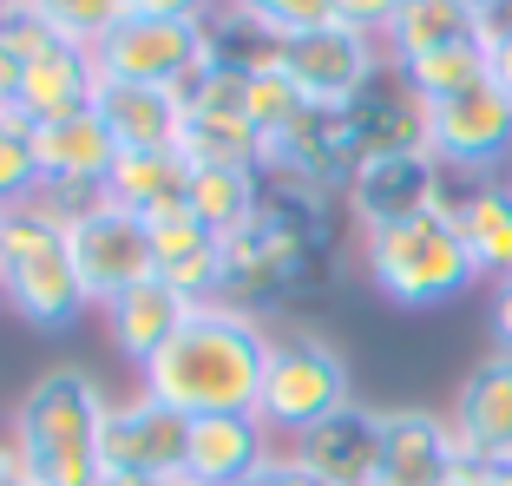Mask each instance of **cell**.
Masks as SVG:
<instances>
[{
	"label": "cell",
	"mask_w": 512,
	"mask_h": 486,
	"mask_svg": "<svg viewBox=\"0 0 512 486\" xmlns=\"http://www.w3.org/2000/svg\"><path fill=\"white\" fill-rule=\"evenodd\" d=\"M14 92H20V60L7 53V40H0V119L14 112Z\"/></svg>",
	"instance_id": "obj_35"
},
{
	"label": "cell",
	"mask_w": 512,
	"mask_h": 486,
	"mask_svg": "<svg viewBox=\"0 0 512 486\" xmlns=\"http://www.w3.org/2000/svg\"><path fill=\"white\" fill-rule=\"evenodd\" d=\"M0 276H7V243H0Z\"/></svg>",
	"instance_id": "obj_42"
},
{
	"label": "cell",
	"mask_w": 512,
	"mask_h": 486,
	"mask_svg": "<svg viewBox=\"0 0 512 486\" xmlns=\"http://www.w3.org/2000/svg\"><path fill=\"white\" fill-rule=\"evenodd\" d=\"M453 441L467 460H486V467H506L512 460V355L493 349L460 375L453 388Z\"/></svg>",
	"instance_id": "obj_12"
},
{
	"label": "cell",
	"mask_w": 512,
	"mask_h": 486,
	"mask_svg": "<svg viewBox=\"0 0 512 486\" xmlns=\"http://www.w3.org/2000/svg\"><path fill=\"white\" fill-rule=\"evenodd\" d=\"M263 204H270V184H263L256 165H191L184 211L211 230V237L230 243L237 230H250L256 217H263Z\"/></svg>",
	"instance_id": "obj_22"
},
{
	"label": "cell",
	"mask_w": 512,
	"mask_h": 486,
	"mask_svg": "<svg viewBox=\"0 0 512 486\" xmlns=\"http://www.w3.org/2000/svg\"><path fill=\"white\" fill-rule=\"evenodd\" d=\"M33 152H40V184L60 198V191H73L79 204L99 198L112 178V165H119V145H112L106 119H99V106L73 112V119H53V125H33Z\"/></svg>",
	"instance_id": "obj_13"
},
{
	"label": "cell",
	"mask_w": 512,
	"mask_h": 486,
	"mask_svg": "<svg viewBox=\"0 0 512 486\" xmlns=\"http://www.w3.org/2000/svg\"><path fill=\"white\" fill-rule=\"evenodd\" d=\"M506 14H480L473 0H401V14L388 27V66L401 60H421V53H440V46H460V40H493Z\"/></svg>",
	"instance_id": "obj_21"
},
{
	"label": "cell",
	"mask_w": 512,
	"mask_h": 486,
	"mask_svg": "<svg viewBox=\"0 0 512 486\" xmlns=\"http://www.w3.org/2000/svg\"><path fill=\"white\" fill-rule=\"evenodd\" d=\"M460 217V237H467V257L480 270V283H512V184L506 178H480L473 191H460L453 204Z\"/></svg>",
	"instance_id": "obj_23"
},
{
	"label": "cell",
	"mask_w": 512,
	"mask_h": 486,
	"mask_svg": "<svg viewBox=\"0 0 512 486\" xmlns=\"http://www.w3.org/2000/svg\"><path fill=\"white\" fill-rule=\"evenodd\" d=\"M184 184H191V158L184 152H119V165H112L99 198L125 204L138 217H158L171 204H184Z\"/></svg>",
	"instance_id": "obj_24"
},
{
	"label": "cell",
	"mask_w": 512,
	"mask_h": 486,
	"mask_svg": "<svg viewBox=\"0 0 512 486\" xmlns=\"http://www.w3.org/2000/svg\"><path fill=\"white\" fill-rule=\"evenodd\" d=\"M342 198H348L355 230H381V224H407V217L447 211L460 191H447V171L434 165L427 145H407V152H368L362 165L348 171Z\"/></svg>",
	"instance_id": "obj_9"
},
{
	"label": "cell",
	"mask_w": 512,
	"mask_h": 486,
	"mask_svg": "<svg viewBox=\"0 0 512 486\" xmlns=\"http://www.w3.org/2000/svg\"><path fill=\"white\" fill-rule=\"evenodd\" d=\"M243 112H250L256 138L270 145V138H283V132H289V125H302L316 106L302 99L296 79H289L283 66H276V53L263 46V53H250V60H243Z\"/></svg>",
	"instance_id": "obj_26"
},
{
	"label": "cell",
	"mask_w": 512,
	"mask_h": 486,
	"mask_svg": "<svg viewBox=\"0 0 512 486\" xmlns=\"http://www.w3.org/2000/svg\"><path fill=\"white\" fill-rule=\"evenodd\" d=\"M0 486H33V480H27V473H20V467H14V447H0Z\"/></svg>",
	"instance_id": "obj_36"
},
{
	"label": "cell",
	"mask_w": 512,
	"mask_h": 486,
	"mask_svg": "<svg viewBox=\"0 0 512 486\" xmlns=\"http://www.w3.org/2000/svg\"><path fill=\"white\" fill-rule=\"evenodd\" d=\"M27 14L40 20L46 33H53V40H66V46H99L106 40L112 27H119L125 14H132V7H125V0H27Z\"/></svg>",
	"instance_id": "obj_28"
},
{
	"label": "cell",
	"mask_w": 512,
	"mask_h": 486,
	"mask_svg": "<svg viewBox=\"0 0 512 486\" xmlns=\"http://www.w3.org/2000/svg\"><path fill=\"white\" fill-rule=\"evenodd\" d=\"M394 14H401V0H335V20L355 33H368V40H388Z\"/></svg>",
	"instance_id": "obj_30"
},
{
	"label": "cell",
	"mask_w": 512,
	"mask_h": 486,
	"mask_svg": "<svg viewBox=\"0 0 512 486\" xmlns=\"http://www.w3.org/2000/svg\"><path fill=\"white\" fill-rule=\"evenodd\" d=\"M480 14H512V0H473Z\"/></svg>",
	"instance_id": "obj_38"
},
{
	"label": "cell",
	"mask_w": 512,
	"mask_h": 486,
	"mask_svg": "<svg viewBox=\"0 0 512 486\" xmlns=\"http://www.w3.org/2000/svg\"><path fill=\"white\" fill-rule=\"evenodd\" d=\"M211 20H151V14H125L106 40L92 46L99 79H125V86H184L197 66L217 53Z\"/></svg>",
	"instance_id": "obj_7"
},
{
	"label": "cell",
	"mask_w": 512,
	"mask_h": 486,
	"mask_svg": "<svg viewBox=\"0 0 512 486\" xmlns=\"http://www.w3.org/2000/svg\"><path fill=\"white\" fill-rule=\"evenodd\" d=\"M263 486H322L316 473L302 467V460H289V454H276L270 467H263Z\"/></svg>",
	"instance_id": "obj_33"
},
{
	"label": "cell",
	"mask_w": 512,
	"mask_h": 486,
	"mask_svg": "<svg viewBox=\"0 0 512 486\" xmlns=\"http://www.w3.org/2000/svg\"><path fill=\"white\" fill-rule=\"evenodd\" d=\"M66 250H73V270L86 283V303L106 309L112 296H125L132 283H151L158 263H151V230L138 211L112 198H86L66 211Z\"/></svg>",
	"instance_id": "obj_6"
},
{
	"label": "cell",
	"mask_w": 512,
	"mask_h": 486,
	"mask_svg": "<svg viewBox=\"0 0 512 486\" xmlns=\"http://www.w3.org/2000/svg\"><path fill=\"white\" fill-rule=\"evenodd\" d=\"M460 441L453 421L434 408H381V460L375 486H447Z\"/></svg>",
	"instance_id": "obj_14"
},
{
	"label": "cell",
	"mask_w": 512,
	"mask_h": 486,
	"mask_svg": "<svg viewBox=\"0 0 512 486\" xmlns=\"http://www.w3.org/2000/svg\"><path fill=\"white\" fill-rule=\"evenodd\" d=\"M237 486H263V473H250V480H237Z\"/></svg>",
	"instance_id": "obj_41"
},
{
	"label": "cell",
	"mask_w": 512,
	"mask_h": 486,
	"mask_svg": "<svg viewBox=\"0 0 512 486\" xmlns=\"http://www.w3.org/2000/svg\"><path fill=\"white\" fill-rule=\"evenodd\" d=\"M394 73H401V86L414 92L421 106H440V99H460V92L493 79V40L440 46V53H421V60H401Z\"/></svg>",
	"instance_id": "obj_25"
},
{
	"label": "cell",
	"mask_w": 512,
	"mask_h": 486,
	"mask_svg": "<svg viewBox=\"0 0 512 486\" xmlns=\"http://www.w3.org/2000/svg\"><path fill=\"white\" fill-rule=\"evenodd\" d=\"M171 486H197V480H171Z\"/></svg>",
	"instance_id": "obj_43"
},
{
	"label": "cell",
	"mask_w": 512,
	"mask_h": 486,
	"mask_svg": "<svg viewBox=\"0 0 512 486\" xmlns=\"http://www.w3.org/2000/svg\"><path fill=\"white\" fill-rule=\"evenodd\" d=\"M453 204L447 211H427V217H407V224L362 230V270L394 309H447L453 296H467L480 283Z\"/></svg>",
	"instance_id": "obj_4"
},
{
	"label": "cell",
	"mask_w": 512,
	"mask_h": 486,
	"mask_svg": "<svg viewBox=\"0 0 512 486\" xmlns=\"http://www.w3.org/2000/svg\"><path fill=\"white\" fill-rule=\"evenodd\" d=\"M106 388L79 362H53L14 408V467L33 486H99V421H106Z\"/></svg>",
	"instance_id": "obj_2"
},
{
	"label": "cell",
	"mask_w": 512,
	"mask_h": 486,
	"mask_svg": "<svg viewBox=\"0 0 512 486\" xmlns=\"http://www.w3.org/2000/svg\"><path fill=\"white\" fill-rule=\"evenodd\" d=\"M493 86L512 99V14L499 20V33H493Z\"/></svg>",
	"instance_id": "obj_32"
},
{
	"label": "cell",
	"mask_w": 512,
	"mask_h": 486,
	"mask_svg": "<svg viewBox=\"0 0 512 486\" xmlns=\"http://www.w3.org/2000/svg\"><path fill=\"white\" fill-rule=\"evenodd\" d=\"M99 99V66H92L86 46H40L33 60H20V92H14V112L27 125H53V119H73Z\"/></svg>",
	"instance_id": "obj_18"
},
{
	"label": "cell",
	"mask_w": 512,
	"mask_h": 486,
	"mask_svg": "<svg viewBox=\"0 0 512 486\" xmlns=\"http://www.w3.org/2000/svg\"><path fill=\"white\" fill-rule=\"evenodd\" d=\"M46 184H40V152H33V125L20 112L0 119V211L14 204H33Z\"/></svg>",
	"instance_id": "obj_29"
},
{
	"label": "cell",
	"mask_w": 512,
	"mask_h": 486,
	"mask_svg": "<svg viewBox=\"0 0 512 486\" xmlns=\"http://www.w3.org/2000/svg\"><path fill=\"white\" fill-rule=\"evenodd\" d=\"M145 230H151L158 283H171L184 303H217V296H224V237H211L184 204L145 217Z\"/></svg>",
	"instance_id": "obj_16"
},
{
	"label": "cell",
	"mask_w": 512,
	"mask_h": 486,
	"mask_svg": "<svg viewBox=\"0 0 512 486\" xmlns=\"http://www.w3.org/2000/svg\"><path fill=\"white\" fill-rule=\"evenodd\" d=\"M7 14H27V0H0V20Z\"/></svg>",
	"instance_id": "obj_39"
},
{
	"label": "cell",
	"mask_w": 512,
	"mask_h": 486,
	"mask_svg": "<svg viewBox=\"0 0 512 486\" xmlns=\"http://www.w3.org/2000/svg\"><path fill=\"white\" fill-rule=\"evenodd\" d=\"M224 7L243 33H256V46H283L335 20V0H224Z\"/></svg>",
	"instance_id": "obj_27"
},
{
	"label": "cell",
	"mask_w": 512,
	"mask_h": 486,
	"mask_svg": "<svg viewBox=\"0 0 512 486\" xmlns=\"http://www.w3.org/2000/svg\"><path fill=\"white\" fill-rule=\"evenodd\" d=\"M289 460L316 473L322 486H375V460H381V408L348 401L342 414H329L322 427L289 441Z\"/></svg>",
	"instance_id": "obj_15"
},
{
	"label": "cell",
	"mask_w": 512,
	"mask_h": 486,
	"mask_svg": "<svg viewBox=\"0 0 512 486\" xmlns=\"http://www.w3.org/2000/svg\"><path fill=\"white\" fill-rule=\"evenodd\" d=\"M184 441H191V421L178 408L151 395L112 401L106 421H99V460L106 473H138V480H178L184 473Z\"/></svg>",
	"instance_id": "obj_11"
},
{
	"label": "cell",
	"mask_w": 512,
	"mask_h": 486,
	"mask_svg": "<svg viewBox=\"0 0 512 486\" xmlns=\"http://www.w3.org/2000/svg\"><path fill=\"white\" fill-rule=\"evenodd\" d=\"M493 486H512V460H506V467H493Z\"/></svg>",
	"instance_id": "obj_40"
},
{
	"label": "cell",
	"mask_w": 512,
	"mask_h": 486,
	"mask_svg": "<svg viewBox=\"0 0 512 486\" xmlns=\"http://www.w3.org/2000/svg\"><path fill=\"white\" fill-rule=\"evenodd\" d=\"M132 14H151V20H211L217 0H125Z\"/></svg>",
	"instance_id": "obj_31"
},
{
	"label": "cell",
	"mask_w": 512,
	"mask_h": 486,
	"mask_svg": "<svg viewBox=\"0 0 512 486\" xmlns=\"http://www.w3.org/2000/svg\"><path fill=\"white\" fill-rule=\"evenodd\" d=\"M191 309H197V303H184L171 283H158V276H151V283H132L125 296H112L99 316H106L112 349H119L132 368H145L151 355H158L171 335H178V322L191 316Z\"/></svg>",
	"instance_id": "obj_20"
},
{
	"label": "cell",
	"mask_w": 512,
	"mask_h": 486,
	"mask_svg": "<svg viewBox=\"0 0 512 486\" xmlns=\"http://www.w3.org/2000/svg\"><path fill=\"white\" fill-rule=\"evenodd\" d=\"M427 152H434L440 171L493 178V171L512 158V99L486 79V86L460 92V99L427 106Z\"/></svg>",
	"instance_id": "obj_10"
},
{
	"label": "cell",
	"mask_w": 512,
	"mask_h": 486,
	"mask_svg": "<svg viewBox=\"0 0 512 486\" xmlns=\"http://www.w3.org/2000/svg\"><path fill=\"white\" fill-rule=\"evenodd\" d=\"M99 119L119 152H184V99L171 86H125L99 79Z\"/></svg>",
	"instance_id": "obj_19"
},
{
	"label": "cell",
	"mask_w": 512,
	"mask_h": 486,
	"mask_svg": "<svg viewBox=\"0 0 512 486\" xmlns=\"http://www.w3.org/2000/svg\"><path fill=\"white\" fill-rule=\"evenodd\" d=\"M66 211L53 191H40L33 204L0 211V243H7V276H0V303L14 309L27 329L60 335L86 316V283L73 270V250H66Z\"/></svg>",
	"instance_id": "obj_3"
},
{
	"label": "cell",
	"mask_w": 512,
	"mask_h": 486,
	"mask_svg": "<svg viewBox=\"0 0 512 486\" xmlns=\"http://www.w3.org/2000/svg\"><path fill=\"white\" fill-rule=\"evenodd\" d=\"M270 53L316 112H348L381 73H388V46L355 33V27H342V20H329V27H316V33H296V40L270 46Z\"/></svg>",
	"instance_id": "obj_8"
},
{
	"label": "cell",
	"mask_w": 512,
	"mask_h": 486,
	"mask_svg": "<svg viewBox=\"0 0 512 486\" xmlns=\"http://www.w3.org/2000/svg\"><path fill=\"white\" fill-rule=\"evenodd\" d=\"M348 401H355V381H348L342 355L322 335H283L270 349L263 388H256V421L270 427V441H296L329 414H342Z\"/></svg>",
	"instance_id": "obj_5"
},
{
	"label": "cell",
	"mask_w": 512,
	"mask_h": 486,
	"mask_svg": "<svg viewBox=\"0 0 512 486\" xmlns=\"http://www.w3.org/2000/svg\"><path fill=\"white\" fill-rule=\"evenodd\" d=\"M99 486H171V480H138V473H106Z\"/></svg>",
	"instance_id": "obj_37"
},
{
	"label": "cell",
	"mask_w": 512,
	"mask_h": 486,
	"mask_svg": "<svg viewBox=\"0 0 512 486\" xmlns=\"http://www.w3.org/2000/svg\"><path fill=\"white\" fill-rule=\"evenodd\" d=\"M270 427L256 414H197L191 421V441H184V473L178 480L197 486H237L250 473L270 467Z\"/></svg>",
	"instance_id": "obj_17"
},
{
	"label": "cell",
	"mask_w": 512,
	"mask_h": 486,
	"mask_svg": "<svg viewBox=\"0 0 512 486\" xmlns=\"http://www.w3.org/2000/svg\"><path fill=\"white\" fill-rule=\"evenodd\" d=\"M493 342L512 355V283H499V289H493Z\"/></svg>",
	"instance_id": "obj_34"
},
{
	"label": "cell",
	"mask_w": 512,
	"mask_h": 486,
	"mask_svg": "<svg viewBox=\"0 0 512 486\" xmlns=\"http://www.w3.org/2000/svg\"><path fill=\"white\" fill-rule=\"evenodd\" d=\"M270 349L276 335L243 303L217 296V303H197L178 322V335L138 368V395L178 408L184 421H197V414H256Z\"/></svg>",
	"instance_id": "obj_1"
}]
</instances>
